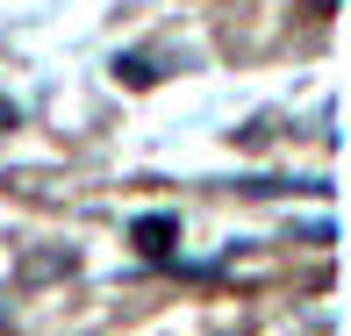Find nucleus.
<instances>
[{
	"instance_id": "obj_1",
	"label": "nucleus",
	"mask_w": 351,
	"mask_h": 336,
	"mask_svg": "<svg viewBox=\"0 0 351 336\" xmlns=\"http://www.w3.org/2000/svg\"><path fill=\"white\" fill-rule=\"evenodd\" d=\"M130 236H136L143 258H172V244H180V222H172V215H143Z\"/></svg>"
},
{
	"instance_id": "obj_2",
	"label": "nucleus",
	"mask_w": 351,
	"mask_h": 336,
	"mask_svg": "<svg viewBox=\"0 0 351 336\" xmlns=\"http://www.w3.org/2000/svg\"><path fill=\"white\" fill-rule=\"evenodd\" d=\"M0 129H14V101H8V93H0Z\"/></svg>"
}]
</instances>
